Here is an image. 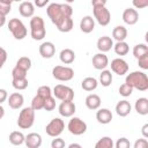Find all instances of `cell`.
I'll list each match as a JSON object with an SVG mask.
<instances>
[{
    "label": "cell",
    "mask_w": 148,
    "mask_h": 148,
    "mask_svg": "<svg viewBox=\"0 0 148 148\" xmlns=\"http://www.w3.org/2000/svg\"><path fill=\"white\" fill-rule=\"evenodd\" d=\"M44 110H46V111H52V110H54L56 109V98H54V96H49V97H46L45 98V101H44V108H43Z\"/></svg>",
    "instance_id": "obj_37"
},
{
    "label": "cell",
    "mask_w": 148,
    "mask_h": 148,
    "mask_svg": "<svg viewBox=\"0 0 148 148\" xmlns=\"http://www.w3.org/2000/svg\"><path fill=\"white\" fill-rule=\"evenodd\" d=\"M7 57H8L7 51H6L3 47L0 46V69H1L2 66L5 65V62H6V60H7Z\"/></svg>",
    "instance_id": "obj_46"
},
{
    "label": "cell",
    "mask_w": 148,
    "mask_h": 148,
    "mask_svg": "<svg viewBox=\"0 0 148 148\" xmlns=\"http://www.w3.org/2000/svg\"><path fill=\"white\" fill-rule=\"evenodd\" d=\"M13 87L16 90H24L28 87V79L27 77H22V79H13L12 81Z\"/></svg>",
    "instance_id": "obj_35"
},
{
    "label": "cell",
    "mask_w": 148,
    "mask_h": 148,
    "mask_svg": "<svg viewBox=\"0 0 148 148\" xmlns=\"http://www.w3.org/2000/svg\"><path fill=\"white\" fill-rule=\"evenodd\" d=\"M37 95H39V96L46 98V97H49V96L52 95V90H51V88H50L49 86H40V87L37 89Z\"/></svg>",
    "instance_id": "obj_40"
},
{
    "label": "cell",
    "mask_w": 148,
    "mask_h": 148,
    "mask_svg": "<svg viewBox=\"0 0 148 148\" xmlns=\"http://www.w3.org/2000/svg\"><path fill=\"white\" fill-rule=\"evenodd\" d=\"M7 101H8L9 108L16 110V109L22 108V105H23V103H24V97H23V95L20 94V92H13V94L9 95V97L7 98Z\"/></svg>",
    "instance_id": "obj_17"
},
{
    "label": "cell",
    "mask_w": 148,
    "mask_h": 148,
    "mask_svg": "<svg viewBox=\"0 0 148 148\" xmlns=\"http://www.w3.org/2000/svg\"><path fill=\"white\" fill-rule=\"evenodd\" d=\"M148 147V141L146 139H138L134 142V148H146Z\"/></svg>",
    "instance_id": "obj_47"
},
{
    "label": "cell",
    "mask_w": 148,
    "mask_h": 148,
    "mask_svg": "<svg viewBox=\"0 0 148 148\" xmlns=\"http://www.w3.org/2000/svg\"><path fill=\"white\" fill-rule=\"evenodd\" d=\"M108 0H91V5L92 7H97V6H105Z\"/></svg>",
    "instance_id": "obj_50"
},
{
    "label": "cell",
    "mask_w": 148,
    "mask_h": 148,
    "mask_svg": "<svg viewBox=\"0 0 148 148\" xmlns=\"http://www.w3.org/2000/svg\"><path fill=\"white\" fill-rule=\"evenodd\" d=\"M96 45H97V49L99 50V52L105 53V52L110 51L113 47V40L109 36H102V37L98 38Z\"/></svg>",
    "instance_id": "obj_20"
},
{
    "label": "cell",
    "mask_w": 148,
    "mask_h": 148,
    "mask_svg": "<svg viewBox=\"0 0 148 148\" xmlns=\"http://www.w3.org/2000/svg\"><path fill=\"white\" fill-rule=\"evenodd\" d=\"M73 24L74 23H73L72 17H65L58 24H56V27L60 32H69L73 29Z\"/></svg>",
    "instance_id": "obj_26"
},
{
    "label": "cell",
    "mask_w": 148,
    "mask_h": 148,
    "mask_svg": "<svg viewBox=\"0 0 148 148\" xmlns=\"http://www.w3.org/2000/svg\"><path fill=\"white\" fill-rule=\"evenodd\" d=\"M84 103L89 110H97L101 106V97L97 94H90L86 97Z\"/></svg>",
    "instance_id": "obj_23"
},
{
    "label": "cell",
    "mask_w": 148,
    "mask_h": 148,
    "mask_svg": "<svg viewBox=\"0 0 148 148\" xmlns=\"http://www.w3.org/2000/svg\"><path fill=\"white\" fill-rule=\"evenodd\" d=\"M112 37L117 42L125 40L126 37H127V29L124 25H117V27H114L113 30H112Z\"/></svg>",
    "instance_id": "obj_27"
},
{
    "label": "cell",
    "mask_w": 148,
    "mask_h": 148,
    "mask_svg": "<svg viewBox=\"0 0 148 148\" xmlns=\"http://www.w3.org/2000/svg\"><path fill=\"white\" fill-rule=\"evenodd\" d=\"M24 143L28 148H39L42 146V136L38 133H29L28 135H25L24 139Z\"/></svg>",
    "instance_id": "obj_16"
},
{
    "label": "cell",
    "mask_w": 148,
    "mask_h": 148,
    "mask_svg": "<svg viewBox=\"0 0 148 148\" xmlns=\"http://www.w3.org/2000/svg\"><path fill=\"white\" fill-rule=\"evenodd\" d=\"M97 86H98V82L92 76H88V77L83 79L82 82H81V87L86 91H92V90H95L97 88Z\"/></svg>",
    "instance_id": "obj_28"
},
{
    "label": "cell",
    "mask_w": 148,
    "mask_h": 148,
    "mask_svg": "<svg viewBox=\"0 0 148 148\" xmlns=\"http://www.w3.org/2000/svg\"><path fill=\"white\" fill-rule=\"evenodd\" d=\"M51 147L52 148H64L65 147V141L61 138L56 136V139H53L52 142H51Z\"/></svg>",
    "instance_id": "obj_44"
},
{
    "label": "cell",
    "mask_w": 148,
    "mask_h": 148,
    "mask_svg": "<svg viewBox=\"0 0 148 148\" xmlns=\"http://www.w3.org/2000/svg\"><path fill=\"white\" fill-rule=\"evenodd\" d=\"M80 29L84 34H90L95 29V20L90 15H86L82 17L80 22Z\"/></svg>",
    "instance_id": "obj_19"
},
{
    "label": "cell",
    "mask_w": 148,
    "mask_h": 148,
    "mask_svg": "<svg viewBox=\"0 0 148 148\" xmlns=\"http://www.w3.org/2000/svg\"><path fill=\"white\" fill-rule=\"evenodd\" d=\"M123 21L128 24V25H133L139 21V13L136 9L134 8H126L123 13Z\"/></svg>",
    "instance_id": "obj_14"
},
{
    "label": "cell",
    "mask_w": 148,
    "mask_h": 148,
    "mask_svg": "<svg viewBox=\"0 0 148 148\" xmlns=\"http://www.w3.org/2000/svg\"><path fill=\"white\" fill-rule=\"evenodd\" d=\"M98 111L96 112V119L99 124H103V125H106L109 123H111L112 120V112L109 110V109H105V108H102V109H97Z\"/></svg>",
    "instance_id": "obj_21"
},
{
    "label": "cell",
    "mask_w": 148,
    "mask_h": 148,
    "mask_svg": "<svg viewBox=\"0 0 148 148\" xmlns=\"http://www.w3.org/2000/svg\"><path fill=\"white\" fill-rule=\"evenodd\" d=\"M131 110H132V105L126 99H123V101H119L116 105V113L120 117H126L131 113Z\"/></svg>",
    "instance_id": "obj_22"
},
{
    "label": "cell",
    "mask_w": 148,
    "mask_h": 148,
    "mask_svg": "<svg viewBox=\"0 0 148 148\" xmlns=\"http://www.w3.org/2000/svg\"><path fill=\"white\" fill-rule=\"evenodd\" d=\"M68 147L69 148H81V145H79V143H71Z\"/></svg>",
    "instance_id": "obj_54"
},
{
    "label": "cell",
    "mask_w": 148,
    "mask_h": 148,
    "mask_svg": "<svg viewBox=\"0 0 148 148\" xmlns=\"http://www.w3.org/2000/svg\"><path fill=\"white\" fill-rule=\"evenodd\" d=\"M130 146H131V143H130V141L126 138H120L114 143V147L116 148H128Z\"/></svg>",
    "instance_id": "obj_42"
},
{
    "label": "cell",
    "mask_w": 148,
    "mask_h": 148,
    "mask_svg": "<svg viewBox=\"0 0 148 148\" xmlns=\"http://www.w3.org/2000/svg\"><path fill=\"white\" fill-rule=\"evenodd\" d=\"M5 23H6V16H5V15H2V14H0V28H1V27H3V25H5Z\"/></svg>",
    "instance_id": "obj_52"
},
{
    "label": "cell",
    "mask_w": 148,
    "mask_h": 148,
    "mask_svg": "<svg viewBox=\"0 0 148 148\" xmlns=\"http://www.w3.org/2000/svg\"><path fill=\"white\" fill-rule=\"evenodd\" d=\"M113 146L114 143L110 136H103L96 142L95 148H113Z\"/></svg>",
    "instance_id": "obj_32"
},
{
    "label": "cell",
    "mask_w": 148,
    "mask_h": 148,
    "mask_svg": "<svg viewBox=\"0 0 148 148\" xmlns=\"http://www.w3.org/2000/svg\"><path fill=\"white\" fill-rule=\"evenodd\" d=\"M18 12L23 17H32L35 13V5L31 1H23L18 6Z\"/></svg>",
    "instance_id": "obj_18"
},
{
    "label": "cell",
    "mask_w": 148,
    "mask_h": 148,
    "mask_svg": "<svg viewBox=\"0 0 148 148\" xmlns=\"http://www.w3.org/2000/svg\"><path fill=\"white\" fill-rule=\"evenodd\" d=\"M141 133L143 135V138H148V124H145L141 128Z\"/></svg>",
    "instance_id": "obj_51"
},
{
    "label": "cell",
    "mask_w": 148,
    "mask_h": 148,
    "mask_svg": "<svg viewBox=\"0 0 148 148\" xmlns=\"http://www.w3.org/2000/svg\"><path fill=\"white\" fill-rule=\"evenodd\" d=\"M30 35L35 40H42L46 35L45 23L40 16H32L30 20Z\"/></svg>",
    "instance_id": "obj_3"
},
{
    "label": "cell",
    "mask_w": 148,
    "mask_h": 148,
    "mask_svg": "<svg viewBox=\"0 0 148 148\" xmlns=\"http://www.w3.org/2000/svg\"><path fill=\"white\" fill-rule=\"evenodd\" d=\"M0 2H3V3H7V5H12L14 2V0H0Z\"/></svg>",
    "instance_id": "obj_55"
},
{
    "label": "cell",
    "mask_w": 148,
    "mask_h": 148,
    "mask_svg": "<svg viewBox=\"0 0 148 148\" xmlns=\"http://www.w3.org/2000/svg\"><path fill=\"white\" fill-rule=\"evenodd\" d=\"M3 116H5V109H3V106L0 104V119H2Z\"/></svg>",
    "instance_id": "obj_53"
},
{
    "label": "cell",
    "mask_w": 148,
    "mask_h": 148,
    "mask_svg": "<svg viewBox=\"0 0 148 148\" xmlns=\"http://www.w3.org/2000/svg\"><path fill=\"white\" fill-rule=\"evenodd\" d=\"M39 54L45 58V59H49V58H52L56 53V46L52 42H44L39 45Z\"/></svg>",
    "instance_id": "obj_15"
},
{
    "label": "cell",
    "mask_w": 148,
    "mask_h": 148,
    "mask_svg": "<svg viewBox=\"0 0 148 148\" xmlns=\"http://www.w3.org/2000/svg\"><path fill=\"white\" fill-rule=\"evenodd\" d=\"M44 101H45L44 97H42V96H39V95L36 94V96H35V97L32 98V101H31V108H32L35 111L42 110V109L44 108Z\"/></svg>",
    "instance_id": "obj_36"
},
{
    "label": "cell",
    "mask_w": 148,
    "mask_h": 148,
    "mask_svg": "<svg viewBox=\"0 0 148 148\" xmlns=\"http://www.w3.org/2000/svg\"><path fill=\"white\" fill-rule=\"evenodd\" d=\"M67 128L73 135H82L87 131V124L79 117H72L68 121Z\"/></svg>",
    "instance_id": "obj_10"
},
{
    "label": "cell",
    "mask_w": 148,
    "mask_h": 148,
    "mask_svg": "<svg viewBox=\"0 0 148 148\" xmlns=\"http://www.w3.org/2000/svg\"><path fill=\"white\" fill-rule=\"evenodd\" d=\"M138 65L143 71H147L148 69V53H145L143 56H141V57L138 58Z\"/></svg>",
    "instance_id": "obj_41"
},
{
    "label": "cell",
    "mask_w": 148,
    "mask_h": 148,
    "mask_svg": "<svg viewBox=\"0 0 148 148\" xmlns=\"http://www.w3.org/2000/svg\"><path fill=\"white\" fill-rule=\"evenodd\" d=\"M64 128H65V123L61 118H53L45 127V131H46V134L49 136H52V138H56V136H59L62 132H64Z\"/></svg>",
    "instance_id": "obj_9"
},
{
    "label": "cell",
    "mask_w": 148,
    "mask_h": 148,
    "mask_svg": "<svg viewBox=\"0 0 148 148\" xmlns=\"http://www.w3.org/2000/svg\"><path fill=\"white\" fill-rule=\"evenodd\" d=\"M24 1H30V0H24Z\"/></svg>",
    "instance_id": "obj_58"
},
{
    "label": "cell",
    "mask_w": 148,
    "mask_h": 148,
    "mask_svg": "<svg viewBox=\"0 0 148 148\" xmlns=\"http://www.w3.org/2000/svg\"><path fill=\"white\" fill-rule=\"evenodd\" d=\"M35 123V110L31 106L23 108L17 118V126L22 130L30 128Z\"/></svg>",
    "instance_id": "obj_4"
},
{
    "label": "cell",
    "mask_w": 148,
    "mask_h": 148,
    "mask_svg": "<svg viewBox=\"0 0 148 148\" xmlns=\"http://www.w3.org/2000/svg\"><path fill=\"white\" fill-rule=\"evenodd\" d=\"M52 76L58 80V81H62V82H67L71 81L74 77V69L72 67L68 66H56L52 69Z\"/></svg>",
    "instance_id": "obj_6"
},
{
    "label": "cell",
    "mask_w": 148,
    "mask_h": 148,
    "mask_svg": "<svg viewBox=\"0 0 148 148\" xmlns=\"http://www.w3.org/2000/svg\"><path fill=\"white\" fill-rule=\"evenodd\" d=\"M14 1H16V2H21L22 0H14Z\"/></svg>",
    "instance_id": "obj_57"
},
{
    "label": "cell",
    "mask_w": 148,
    "mask_h": 148,
    "mask_svg": "<svg viewBox=\"0 0 148 148\" xmlns=\"http://www.w3.org/2000/svg\"><path fill=\"white\" fill-rule=\"evenodd\" d=\"M7 98H8V92H7V90L0 88V104H2L3 102H6Z\"/></svg>",
    "instance_id": "obj_48"
},
{
    "label": "cell",
    "mask_w": 148,
    "mask_h": 148,
    "mask_svg": "<svg viewBox=\"0 0 148 148\" xmlns=\"http://www.w3.org/2000/svg\"><path fill=\"white\" fill-rule=\"evenodd\" d=\"M132 3L136 9H143L148 7V0H132Z\"/></svg>",
    "instance_id": "obj_43"
},
{
    "label": "cell",
    "mask_w": 148,
    "mask_h": 148,
    "mask_svg": "<svg viewBox=\"0 0 148 148\" xmlns=\"http://www.w3.org/2000/svg\"><path fill=\"white\" fill-rule=\"evenodd\" d=\"M92 14H94V18L102 27L108 25L110 23V21H111V14H110L109 9L105 6L92 7Z\"/></svg>",
    "instance_id": "obj_7"
},
{
    "label": "cell",
    "mask_w": 148,
    "mask_h": 148,
    "mask_svg": "<svg viewBox=\"0 0 148 148\" xmlns=\"http://www.w3.org/2000/svg\"><path fill=\"white\" fill-rule=\"evenodd\" d=\"M8 29L12 32L13 37L15 39H17V40L23 39L27 36V34H28V30H27L24 23L21 20L16 18V17L9 20V22H8Z\"/></svg>",
    "instance_id": "obj_5"
},
{
    "label": "cell",
    "mask_w": 148,
    "mask_h": 148,
    "mask_svg": "<svg viewBox=\"0 0 148 148\" xmlns=\"http://www.w3.org/2000/svg\"><path fill=\"white\" fill-rule=\"evenodd\" d=\"M54 98L59 101H73L74 99V90L65 84H57L52 91Z\"/></svg>",
    "instance_id": "obj_8"
},
{
    "label": "cell",
    "mask_w": 148,
    "mask_h": 148,
    "mask_svg": "<svg viewBox=\"0 0 148 148\" xmlns=\"http://www.w3.org/2000/svg\"><path fill=\"white\" fill-rule=\"evenodd\" d=\"M75 110H76V106L73 101H61L58 108V111L62 117H72L75 113Z\"/></svg>",
    "instance_id": "obj_12"
},
{
    "label": "cell",
    "mask_w": 148,
    "mask_h": 148,
    "mask_svg": "<svg viewBox=\"0 0 148 148\" xmlns=\"http://www.w3.org/2000/svg\"><path fill=\"white\" fill-rule=\"evenodd\" d=\"M16 66L28 72V71L31 68V59H30L29 57H21V58H18V60L16 61Z\"/></svg>",
    "instance_id": "obj_34"
},
{
    "label": "cell",
    "mask_w": 148,
    "mask_h": 148,
    "mask_svg": "<svg viewBox=\"0 0 148 148\" xmlns=\"http://www.w3.org/2000/svg\"><path fill=\"white\" fill-rule=\"evenodd\" d=\"M59 58H60V61L65 65H71L74 60H75V53L73 50L71 49H64L60 51V54H59Z\"/></svg>",
    "instance_id": "obj_25"
},
{
    "label": "cell",
    "mask_w": 148,
    "mask_h": 148,
    "mask_svg": "<svg viewBox=\"0 0 148 148\" xmlns=\"http://www.w3.org/2000/svg\"><path fill=\"white\" fill-rule=\"evenodd\" d=\"M24 134L18 131H14L9 134V142L14 146H21L22 143H24Z\"/></svg>",
    "instance_id": "obj_29"
},
{
    "label": "cell",
    "mask_w": 148,
    "mask_h": 148,
    "mask_svg": "<svg viewBox=\"0 0 148 148\" xmlns=\"http://www.w3.org/2000/svg\"><path fill=\"white\" fill-rule=\"evenodd\" d=\"M111 71L114 73V74H117V75H119V76H121V75H125L127 72H128V64L124 60V59H121V58H116V59H113L112 61H111Z\"/></svg>",
    "instance_id": "obj_11"
},
{
    "label": "cell",
    "mask_w": 148,
    "mask_h": 148,
    "mask_svg": "<svg viewBox=\"0 0 148 148\" xmlns=\"http://www.w3.org/2000/svg\"><path fill=\"white\" fill-rule=\"evenodd\" d=\"M145 53H148V46H147L146 44H143V43L136 44V45L133 47V56H134L136 59H138L139 57L143 56Z\"/></svg>",
    "instance_id": "obj_33"
},
{
    "label": "cell",
    "mask_w": 148,
    "mask_h": 148,
    "mask_svg": "<svg viewBox=\"0 0 148 148\" xmlns=\"http://www.w3.org/2000/svg\"><path fill=\"white\" fill-rule=\"evenodd\" d=\"M125 83L131 86L133 89H138L140 91L148 90V76L145 72L134 71L126 75Z\"/></svg>",
    "instance_id": "obj_2"
},
{
    "label": "cell",
    "mask_w": 148,
    "mask_h": 148,
    "mask_svg": "<svg viewBox=\"0 0 148 148\" xmlns=\"http://www.w3.org/2000/svg\"><path fill=\"white\" fill-rule=\"evenodd\" d=\"M113 50L117 56H126L130 51V46L125 40H121V42H117L116 44H113Z\"/></svg>",
    "instance_id": "obj_30"
},
{
    "label": "cell",
    "mask_w": 148,
    "mask_h": 148,
    "mask_svg": "<svg viewBox=\"0 0 148 148\" xmlns=\"http://www.w3.org/2000/svg\"><path fill=\"white\" fill-rule=\"evenodd\" d=\"M92 66L94 68L98 69V71H102V69H105L109 65V58L105 53L103 52H99V53H96L94 57H92Z\"/></svg>",
    "instance_id": "obj_13"
},
{
    "label": "cell",
    "mask_w": 148,
    "mask_h": 148,
    "mask_svg": "<svg viewBox=\"0 0 148 148\" xmlns=\"http://www.w3.org/2000/svg\"><path fill=\"white\" fill-rule=\"evenodd\" d=\"M65 2L66 3H72V2H74V0H65Z\"/></svg>",
    "instance_id": "obj_56"
},
{
    "label": "cell",
    "mask_w": 148,
    "mask_h": 148,
    "mask_svg": "<svg viewBox=\"0 0 148 148\" xmlns=\"http://www.w3.org/2000/svg\"><path fill=\"white\" fill-rule=\"evenodd\" d=\"M119 94L123 96V97H128V96H131L132 95V92H133V88L131 87V86H128L127 83H123L120 87H119Z\"/></svg>",
    "instance_id": "obj_38"
},
{
    "label": "cell",
    "mask_w": 148,
    "mask_h": 148,
    "mask_svg": "<svg viewBox=\"0 0 148 148\" xmlns=\"http://www.w3.org/2000/svg\"><path fill=\"white\" fill-rule=\"evenodd\" d=\"M49 2H50V0H35V1H34V5H35L36 7H38V8H43V7H45Z\"/></svg>",
    "instance_id": "obj_49"
},
{
    "label": "cell",
    "mask_w": 148,
    "mask_h": 148,
    "mask_svg": "<svg viewBox=\"0 0 148 148\" xmlns=\"http://www.w3.org/2000/svg\"><path fill=\"white\" fill-rule=\"evenodd\" d=\"M27 73H28L27 71H24V69L17 67V66H15V67L13 68V71H12V77H13V79H22V77H27Z\"/></svg>",
    "instance_id": "obj_39"
},
{
    "label": "cell",
    "mask_w": 148,
    "mask_h": 148,
    "mask_svg": "<svg viewBox=\"0 0 148 148\" xmlns=\"http://www.w3.org/2000/svg\"><path fill=\"white\" fill-rule=\"evenodd\" d=\"M134 109L135 111L141 114V116H146L148 114V99L146 97H140L135 101L134 104Z\"/></svg>",
    "instance_id": "obj_24"
},
{
    "label": "cell",
    "mask_w": 148,
    "mask_h": 148,
    "mask_svg": "<svg viewBox=\"0 0 148 148\" xmlns=\"http://www.w3.org/2000/svg\"><path fill=\"white\" fill-rule=\"evenodd\" d=\"M46 13L51 22L56 25L65 17H72L73 8L69 3H50L46 8Z\"/></svg>",
    "instance_id": "obj_1"
},
{
    "label": "cell",
    "mask_w": 148,
    "mask_h": 148,
    "mask_svg": "<svg viewBox=\"0 0 148 148\" xmlns=\"http://www.w3.org/2000/svg\"><path fill=\"white\" fill-rule=\"evenodd\" d=\"M12 10V5H7V3H3V2H0V14L2 15H8Z\"/></svg>",
    "instance_id": "obj_45"
},
{
    "label": "cell",
    "mask_w": 148,
    "mask_h": 148,
    "mask_svg": "<svg viewBox=\"0 0 148 148\" xmlns=\"http://www.w3.org/2000/svg\"><path fill=\"white\" fill-rule=\"evenodd\" d=\"M99 83L103 87H109L112 83V73L108 69H102V73L99 74Z\"/></svg>",
    "instance_id": "obj_31"
}]
</instances>
